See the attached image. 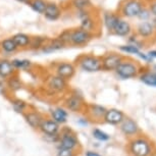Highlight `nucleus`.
<instances>
[{
	"label": "nucleus",
	"mask_w": 156,
	"mask_h": 156,
	"mask_svg": "<svg viewBox=\"0 0 156 156\" xmlns=\"http://www.w3.org/2000/svg\"><path fill=\"white\" fill-rule=\"evenodd\" d=\"M6 85L7 87L9 88L10 91L12 92H16V91H20L23 88V83L20 81V76H17V73L11 76L10 78H8L6 80Z\"/></svg>",
	"instance_id": "28"
},
{
	"label": "nucleus",
	"mask_w": 156,
	"mask_h": 156,
	"mask_svg": "<svg viewBox=\"0 0 156 156\" xmlns=\"http://www.w3.org/2000/svg\"><path fill=\"white\" fill-rule=\"evenodd\" d=\"M98 17H97V13H95L94 16L87 17L83 20H81L80 23V28L83 29V30L89 32V33H92L95 35L96 31H98V27H99V22H98Z\"/></svg>",
	"instance_id": "21"
},
{
	"label": "nucleus",
	"mask_w": 156,
	"mask_h": 156,
	"mask_svg": "<svg viewBox=\"0 0 156 156\" xmlns=\"http://www.w3.org/2000/svg\"><path fill=\"white\" fill-rule=\"evenodd\" d=\"M43 14L46 20H50V22H55V20H59V17L62 14V10L59 5L55 2H47L46 9Z\"/></svg>",
	"instance_id": "18"
},
{
	"label": "nucleus",
	"mask_w": 156,
	"mask_h": 156,
	"mask_svg": "<svg viewBox=\"0 0 156 156\" xmlns=\"http://www.w3.org/2000/svg\"><path fill=\"white\" fill-rule=\"evenodd\" d=\"M57 149H69L73 151H76L80 149V141L76 134L69 129V126L61 128L58 134Z\"/></svg>",
	"instance_id": "2"
},
{
	"label": "nucleus",
	"mask_w": 156,
	"mask_h": 156,
	"mask_svg": "<svg viewBox=\"0 0 156 156\" xmlns=\"http://www.w3.org/2000/svg\"><path fill=\"white\" fill-rule=\"evenodd\" d=\"M61 129V126L55 122L51 117L45 116L39 126V129L43 136H58Z\"/></svg>",
	"instance_id": "11"
},
{
	"label": "nucleus",
	"mask_w": 156,
	"mask_h": 156,
	"mask_svg": "<svg viewBox=\"0 0 156 156\" xmlns=\"http://www.w3.org/2000/svg\"><path fill=\"white\" fill-rule=\"evenodd\" d=\"M47 2L48 1H46V0H32L29 5L35 12L43 14L46 9Z\"/></svg>",
	"instance_id": "32"
},
{
	"label": "nucleus",
	"mask_w": 156,
	"mask_h": 156,
	"mask_svg": "<svg viewBox=\"0 0 156 156\" xmlns=\"http://www.w3.org/2000/svg\"><path fill=\"white\" fill-rule=\"evenodd\" d=\"M11 106H12L13 110L17 113H22L23 114L25 112L30 109V105L28 104L25 100L20 99V98H11L10 99Z\"/></svg>",
	"instance_id": "26"
},
{
	"label": "nucleus",
	"mask_w": 156,
	"mask_h": 156,
	"mask_svg": "<svg viewBox=\"0 0 156 156\" xmlns=\"http://www.w3.org/2000/svg\"><path fill=\"white\" fill-rule=\"evenodd\" d=\"M147 56H148L149 60H150V59H154V58H156V50H150L148 53H147Z\"/></svg>",
	"instance_id": "39"
},
{
	"label": "nucleus",
	"mask_w": 156,
	"mask_h": 156,
	"mask_svg": "<svg viewBox=\"0 0 156 156\" xmlns=\"http://www.w3.org/2000/svg\"><path fill=\"white\" fill-rule=\"evenodd\" d=\"M11 63L14 66L16 70H30L33 66L31 60L29 59H20V58H16V59L11 60Z\"/></svg>",
	"instance_id": "30"
},
{
	"label": "nucleus",
	"mask_w": 156,
	"mask_h": 156,
	"mask_svg": "<svg viewBox=\"0 0 156 156\" xmlns=\"http://www.w3.org/2000/svg\"><path fill=\"white\" fill-rule=\"evenodd\" d=\"M86 106L87 103L84 97L80 95L76 91H73L67 94L63 100V107L67 111H72V112H85Z\"/></svg>",
	"instance_id": "6"
},
{
	"label": "nucleus",
	"mask_w": 156,
	"mask_h": 156,
	"mask_svg": "<svg viewBox=\"0 0 156 156\" xmlns=\"http://www.w3.org/2000/svg\"><path fill=\"white\" fill-rule=\"evenodd\" d=\"M146 7L151 12L152 17H156V0H145Z\"/></svg>",
	"instance_id": "37"
},
{
	"label": "nucleus",
	"mask_w": 156,
	"mask_h": 156,
	"mask_svg": "<svg viewBox=\"0 0 156 156\" xmlns=\"http://www.w3.org/2000/svg\"><path fill=\"white\" fill-rule=\"evenodd\" d=\"M47 41H48V38L47 37L31 36V42H30V46H29V49H32V50L42 49Z\"/></svg>",
	"instance_id": "29"
},
{
	"label": "nucleus",
	"mask_w": 156,
	"mask_h": 156,
	"mask_svg": "<svg viewBox=\"0 0 156 156\" xmlns=\"http://www.w3.org/2000/svg\"><path fill=\"white\" fill-rule=\"evenodd\" d=\"M76 66L87 73H97L102 70L101 57L91 53H85L76 57Z\"/></svg>",
	"instance_id": "4"
},
{
	"label": "nucleus",
	"mask_w": 156,
	"mask_h": 156,
	"mask_svg": "<svg viewBox=\"0 0 156 156\" xmlns=\"http://www.w3.org/2000/svg\"><path fill=\"white\" fill-rule=\"evenodd\" d=\"M16 70L11 63V60L0 59V78L6 81L11 76L16 75Z\"/></svg>",
	"instance_id": "22"
},
{
	"label": "nucleus",
	"mask_w": 156,
	"mask_h": 156,
	"mask_svg": "<svg viewBox=\"0 0 156 156\" xmlns=\"http://www.w3.org/2000/svg\"><path fill=\"white\" fill-rule=\"evenodd\" d=\"M85 156H102V155H100L99 153H97L95 151H91V150H88V151L85 152Z\"/></svg>",
	"instance_id": "40"
},
{
	"label": "nucleus",
	"mask_w": 156,
	"mask_h": 156,
	"mask_svg": "<svg viewBox=\"0 0 156 156\" xmlns=\"http://www.w3.org/2000/svg\"><path fill=\"white\" fill-rule=\"evenodd\" d=\"M70 6L76 10L89 9L94 7L91 0H70Z\"/></svg>",
	"instance_id": "31"
},
{
	"label": "nucleus",
	"mask_w": 156,
	"mask_h": 156,
	"mask_svg": "<svg viewBox=\"0 0 156 156\" xmlns=\"http://www.w3.org/2000/svg\"><path fill=\"white\" fill-rule=\"evenodd\" d=\"M16 1L20 2V3H23V4H30V2L32 1V0H16Z\"/></svg>",
	"instance_id": "41"
},
{
	"label": "nucleus",
	"mask_w": 156,
	"mask_h": 156,
	"mask_svg": "<svg viewBox=\"0 0 156 156\" xmlns=\"http://www.w3.org/2000/svg\"><path fill=\"white\" fill-rule=\"evenodd\" d=\"M138 20H140L141 22H150L152 20L151 12L149 11V9L146 6L141 10V12L139 13V16H137Z\"/></svg>",
	"instance_id": "36"
},
{
	"label": "nucleus",
	"mask_w": 156,
	"mask_h": 156,
	"mask_svg": "<svg viewBox=\"0 0 156 156\" xmlns=\"http://www.w3.org/2000/svg\"><path fill=\"white\" fill-rule=\"evenodd\" d=\"M125 58L123 55H122L119 52H107L103 56H101L102 60V69L106 72H111L115 70L119 64L122 62V59Z\"/></svg>",
	"instance_id": "10"
},
{
	"label": "nucleus",
	"mask_w": 156,
	"mask_h": 156,
	"mask_svg": "<svg viewBox=\"0 0 156 156\" xmlns=\"http://www.w3.org/2000/svg\"><path fill=\"white\" fill-rule=\"evenodd\" d=\"M55 156H76V151L69 149H57Z\"/></svg>",
	"instance_id": "38"
},
{
	"label": "nucleus",
	"mask_w": 156,
	"mask_h": 156,
	"mask_svg": "<svg viewBox=\"0 0 156 156\" xmlns=\"http://www.w3.org/2000/svg\"><path fill=\"white\" fill-rule=\"evenodd\" d=\"M92 134H93V137L95 138L96 140L101 141V142H105V141H108L110 139L109 135L106 134L105 132L101 131V129H94Z\"/></svg>",
	"instance_id": "34"
},
{
	"label": "nucleus",
	"mask_w": 156,
	"mask_h": 156,
	"mask_svg": "<svg viewBox=\"0 0 156 156\" xmlns=\"http://www.w3.org/2000/svg\"><path fill=\"white\" fill-rule=\"evenodd\" d=\"M12 40L14 41L16 45L19 49H29L31 42V36L25 33H16L12 37Z\"/></svg>",
	"instance_id": "24"
},
{
	"label": "nucleus",
	"mask_w": 156,
	"mask_h": 156,
	"mask_svg": "<svg viewBox=\"0 0 156 156\" xmlns=\"http://www.w3.org/2000/svg\"><path fill=\"white\" fill-rule=\"evenodd\" d=\"M133 26L131 25V23L129 20L125 19H120L119 22L117 23L116 27L114 28L112 34L116 35L119 37H129L133 34Z\"/></svg>",
	"instance_id": "19"
},
{
	"label": "nucleus",
	"mask_w": 156,
	"mask_h": 156,
	"mask_svg": "<svg viewBox=\"0 0 156 156\" xmlns=\"http://www.w3.org/2000/svg\"><path fill=\"white\" fill-rule=\"evenodd\" d=\"M120 19L122 17L119 16V14L117 12H114V11H104L102 13L103 25L109 33H112Z\"/></svg>",
	"instance_id": "16"
},
{
	"label": "nucleus",
	"mask_w": 156,
	"mask_h": 156,
	"mask_svg": "<svg viewBox=\"0 0 156 156\" xmlns=\"http://www.w3.org/2000/svg\"><path fill=\"white\" fill-rule=\"evenodd\" d=\"M119 51L123 52V53L128 54H139L141 50L138 48L137 46L133 45V44H126V45H122L119 46Z\"/></svg>",
	"instance_id": "33"
},
{
	"label": "nucleus",
	"mask_w": 156,
	"mask_h": 156,
	"mask_svg": "<svg viewBox=\"0 0 156 156\" xmlns=\"http://www.w3.org/2000/svg\"><path fill=\"white\" fill-rule=\"evenodd\" d=\"M155 37H156V33H155Z\"/></svg>",
	"instance_id": "42"
},
{
	"label": "nucleus",
	"mask_w": 156,
	"mask_h": 156,
	"mask_svg": "<svg viewBox=\"0 0 156 156\" xmlns=\"http://www.w3.org/2000/svg\"><path fill=\"white\" fill-rule=\"evenodd\" d=\"M76 66L75 63L69 61H60L54 66V73L69 82L75 76Z\"/></svg>",
	"instance_id": "9"
},
{
	"label": "nucleus",
	"mask_w": 156,
	"mask_h": 156,
	"mask_svg": "<svg viewBox=\"0 0 156 156\" xmlns=\"http://www.w3.org/2000/svg\"><path fill=\"white\" fill-rule=\"evenodd\" d=\"M50 117L55 122H57L58 125L62 126L67 122L69 112H67V110L63 106H56L51 108V110H50Z\"/></svg>",
	"instance_id": "20"
},
{
	"label": "nucleus",
	"mask_w": 156,
	"mask_h": 156,
	"mask_svg": "<svg viewBox=\"0 0 156 156\" xmlns=\"http://www.w3.org/2000/svg\"><path fill=\"white\" fill-rule=\"evenodd\" d=\"M129 150L133 156H149L151 153V145L146 139L137 138L129 142Z\"/></svg>",
	"instance_id": "8"
},
{
	"label": "nucleus",
	"mask_w": 156,
	"mask_h": 156,
	"mask_svg": "<svg viewBox=\"0 0 156 156\" xmlns=\"http://www.w3.org/2000/svg\"><path fill=\"white\" fill-rule=\"evenodd\" d=\"M119 129L125 136H128V137L136 136L140 131L137 123L135 122L133 119H129V117H125V119L120 122Z\"/></svg>",
	"instance_id": "17"
},
{
	"label": "nucleus",
	"mask_w": 156,
	"mask_h": 156,
	"mask_svg": "<svg viewBox=\"0 0 156 156\" xmlns=\"http://www.w3.org/2000/svg\"><path fill=\"white\" fill-rule=\"evenodd\" d=\"M106 108L99 104H87L85 114L86 116L92 122H101L104 117V114L106 112Z\"/></svg>",
	"instance_id": "12"
},
{
	"label": "nucleus",
	"mask_w": 156,
	"mask_h": 156,
	"mask_svg": "<svg viewBox=\"0 0 156 156\" xmlns=\"http://www.w3.org/2000/svg\"><path fill=\"white\" fill-rule=\"evenodd\" d=\"M95 14V11H94V7L93 8H89V9H82V10H76V16L80 20H83L87 17H90Z\"/></svg>",
	"instance_id": "35"
},
{
	"label": "nucleus",
	"mask_w": 156,
	"mask_h": 156,
	"mask_svg": "<svg viewBox=\"0 0 156 156\" xmlns=\"http://www.w3.org/2000/svg\"><path fill=\"white\" fill-rule=\"evenodd\" d=\"M66 46V44L56 37L54 39H48V41H47L46 44L43 46V48L41 50H42L44 53H52V52L63 49Z\"/></svg>",
	"instance_id": "23"
},
{
	"label": "nucleus",
	"mask_w": 156,
	"mask_h": 156,
	"mask_svg": "<svg viewBox=\"0 0 156 156\" xmlns=\"http://www.w3.org/2000/svg\"><path fill=\"white\" fill-rule=\"evenodd\" d=\"M69 45L76 47H84L86 46L90 41H92L95 38L96 35L83 30L80 27L75 29H69Z\"/></svg>",
	"instance_id": "7"
},
{
	"label": "nucleus",
	"mask_w": 156,
	"mask_h": 156,
	"mask_svg": "<svg viewBox=\"0 0 156 156\" xmlns=\"http://www.w3.org/2000/svg\"><path fill=\"white\" fill-rule=\"evenodd\" d=\"M143 67L140 66L138 61L132 59V58L125 57L122 61L116 67L115 73L116 75L122 79H133L136 78L142 73Z\"/></svg>",
	"instance_id": "3"
},
{
	"label": "nucleus",
	"mask_w": 156,
	"mask_h": 156,
	"mask_svg": "<svg viewBox=\"0 0 156 156\" xmlns=\"http://www.w3.org/2000/svg\"><path fill=\"white\" fill-rule=\"evenodd\" d=\"M140 80L150 87H156V73L151 70H144L140 73Z\"/></svg>",
	"instance_id": "27"
},
{
	"label": "nucleus",
	"mask_w": 156,
	"mask_h": 156,
	"mask_svg": "<svg viewBox=\"0 0 156 156\" xmlns=\"http://www.w3.org/2000/svg\"><path fill=\"white\" fill-rule=\"evenodd\" d=\"M23 119H25L26 122L28 123L29 126L32 128L33 129H39V126L42 122V120L44 119L45 115L40 112L37 109H29L27 112H25L23 114Z\"/></svg>",
	"instance_id": "14"
},
{
	"label": "nucleus",
	"mask_w": 156,
	"mask_h": 156,
	"mask_svg": "<svg viewBox=\"0 0 156 156\" xmlns=\"http://www.w3.org/2000/svg\"><path fill=\"white\" fill-rule=\"evenodd\" d=\"M0 50L5 54H12V53H16L17 50H19V48H17V46L16 45L12 38L8 37L0 41Z\"/></svg>",
	"instance_id": "25"
},
{
	"label": "nucleus",
	"mask_w": 156,
	"mask_h": 156,
	"mask_svg": "<svg viewBox=\"0 0 156 156\" xmlns=\"http://www.w3.org/2000/svg\"><path fill=\"white\" fill-rule=\"evenodd\" d=\"M125 113L122 110L115 109V108H110L107 109L106 112L104 114L103 117V122L112 126H119L120 122L125 119Z\"/></svg>",
	"instance_id": "15"
},
{
	"label": "nucleus",
	"mask_w": 156,
	"mask_h": 156,
	"mask_svg": "<svg viewBox=\"0 0 156 156\" xmlns=\"http://www.w3.org/2000/svg\"><path fill=\"white\" fill-rule=\"evenodd\" d=\"M155 33L156 28L151 22H141L137 25L135 30V34L142 40L151 39L152 37H155Z\"/></svg>",
	"instance_id": "13"
},
{
	"label": "nucleus",
	"mask_w": 156,
	"mask_h": 156,
	"mask_svg": "<svg viewBox=\"0 0 156 156\" xmlns=\"http://www.w3.org/2000/svg\"><path fill=\"white\" fill-rule=\"evenodd\" d=\"M145 6V0H122L117 7V13L122 19H135Z\"/></svg>",
	"instance_id": "1"
},
{
	"label": "nucleus",
	"mask_w": 156,
	"mask_h": 156,
	"mask_svg": "<svg viewBox=\"0 0 156 156\" xmlns=\"http://www.w3.org/2000/svg\"><path fill=\"white\" fill-rule=\"evenodd\" d=\"M45 89L50 95L64 94L69 90V83L64 79L56 76L55 73L50 75L45 80Z\"/></svg>",
	"instance_id": "5"
}]
</instances>
